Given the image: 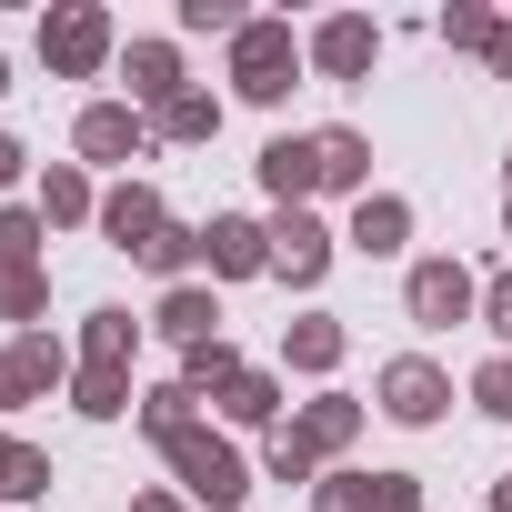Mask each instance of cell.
Listing matches in <instances>:
<instances>
[{
  "label": "cell",
  "instance_id": "1",
  "mask_svg": "<svg viewBox=\"0 0 512 512\" xmlns=\"http://www.w3.org/2000/svg\"><path fill=\"white\" fill-rule=\"evenodd\" d=\"M161 452H171V472H181V492H191V502H211V512H231V502L251 492V472H241V452H231L221 432H171Z\"/></svg>",
  "mask_w": 512,
  "mask_h": 512
},
{
  "label": "cell",
  "instance_id": "2",
  "mask_svg": "<svg viewBox=\"0 0 512 512\" xmlns=\"http://www.w3.org/2000/svg\"><path fill=\"white\" fill-rule=\"evenodd\" d=\"M231 81H241V101H282V91H292V31H282V21H241Z\"/></svg>",
  "mask_w": 512,
  "mask_h": 512
},
{
  "label": "cell",
  "instance_id": "3",
  "mask_svg": "<svg viewBox=\"0 0 512 512\" xmlns=\"http://www.w3.org/2000/svg\"><path fill=\"white\" fill-rule=\"evenodd\" d=\"M101 51H111V21L101 11H51L41 21V61L51 71H101Z\"/></svg>",
  "mask_w": 512,
  "mask_h": 512
},
{
  "label": "cell",
  "instance_id": "4",
  "mask_svg": "<svg viewBox=\"0 0 512 512\" xmlns=\"http://www.w3.org/2000/svg\"><path fill=\"white\" fill-rule=\"evenodd\" d=\"M472 302H482V292H472V272H462V262H412V322L452 332Z\"/></svg>",
  "mask_w": 512,
  "mask_h": 512
},
{
  "label": "cell",
  "instance_id": "5",
  "mask_svg": "<svg viewBox=\"0 0 512 512\" xmlns=\"http://www.w3.org/2000/svg\"><path fill=\"white\" fill-rule=\"evenodd\" d=\"M422 482L412 472H332L322 482V512H412Z\"/></svg>",
  "mask_w": 512,
  "mask_h": 512
},
{
  "label": "cell",
  "instance_id": "6",
  "mask_svg": "<svg viewBox=\"0 0 512 512\" xmlns=\"http://www.w3.org/2000/svg\"><path fill=\"white\" fill-rule=\"evenodd\" d=\"M272 272H292V282H322V272H332V231H322L312 211H282V221H272Z\"/></svg>",
  "mask_w": 512,
  "mask_h": 512
},
{
  "label": "cell",
  "instance_id": "7",
  "mask_svg": "<svg viewBox=\"0 0 512 512\" xmlns=\"http://www.w3.org/2000/svg\"><path fill=\"white\" fill-rule=\"evenodd\" d=\"M201 262H211L221 282H241V272L272 262V231H262V221H211V231H201Z\"/></svg>",
  "mask_w": 512,
  "mask_h": 512
},
{
  "label": "cell",
  "instance_id": "8",
  "mask_svg": "<svg viewBox=\"0 0 512 512\" xmlns=\"http://www.w3.org/2000/svg\"><path fill=\"white\" fill-rule=\"evenodd\" d=\"M141 141H151L141 111H121V101H91V111H81V161H131Z\"/></svg>",
  "mask_w": 512,
  "mask_h": 512
},
{
  "label": "cell",
  "instance_id": "9",
  "mask_svg": "<svg viewBox=\"0 0 512 512\" xmlns=\"http://www.w3.org/2000/svg\"><path fill=\"white\" fill-rule=\"evenodd\" d=\"M442 402H452V382H442L432 362H392V372H382V412H392V422H432Z\"/></svg>",
  "mask_w": 512,
  "mask_h": 512
},
{
  "label": "cell",
  "instance_id": "10",
  "mask_svg": "<svg viewBox=\"0 0 512 512\" xmlns=\"http://www.w3.org/2000/svg\"><path fill=\"white\" fill-rule=\"evenodd\" d=\"M101 231H111L121 251H151V241H161L171 221H161V201H151V191L131 181V191H111V201H101Z\"/></svg>",
  "mask_w": 512,
  "mask_h": 512
},
{
  "label": "cell",
  "instance_id": "11",
  "mask_svg": "<svg viewBox=\"0 0 512 512\" xmlns=\"http://www.w3.org/2000/svg\"><path fill=\"white\" fill-rule=\"evenodd\" d=\"M262 191H272L282 211H302V191H322V171H312V141H272V151H262Z\"/></svg>",
  "mask_w": 512,
  "mask_h": 512
},
{
  "label": "cell",
  "instance_id": "12",
  "mask_svg": "<svg viewBox=\"0 0 512 512\" xmlns=\"http://www.w3.org/2000/svg\"><path fill=\"white\" fill-rule=\"evenodd\" d=\"M312 171H322L332 191H362V181H372V151H362V131H312Z\"/></svg>",
  "mask_w": 512,
  "mask_h": 512
},
{
  "label": "cell",
  "instance_id": "13",
  "mask_svg": "<svg viewBox=\"0 0 512 512\" xmlns=\"http://www.w3.org/2000/svg\"><path fill=\"white\" fill-rule=\"evenodd\" d=\"M312 61H322L332 81H362V71H372V21H332V31L312 41Z\"/></svg>",
  "mask_w": 512,
  "mask_h": 512
},
{
  "label": "cell",
  "instance_id": "14",
  "mask_svg": "<svg viewBox=\"0 0 512 512\" xmlns=\"http://www.w3.org/2000/svg\"><path fill=\"white\" fill-rule=\"evenodd\" d=\"M402 231H412V211H402L392 191H362V211H352V251H402Z\"/></svg>",
  "mask_w": 512,
  "mask_h": 512
},
{
  "label": "cell",
  "instance_id": "15",
  "mask_svg": "<svg viewBox=\"0 0 512 512\" xmlns=\"http://www.w3.org/2000/svg\"><path fill=\"white\" fill-rule=\"evenodd\" d=\"M211 322H221V302H211V292H191V282H181V292H171V302H161V332H181V342H191V352H201V342H221V332H211Z\"/></svg>",
  "mask_w": 512,
  "mask_h": 512
},
{
  "label": "cell",
  "instance_id": "16",
  "mask_svg": "<svg viewBox=\"0 0 512 512\" xmlns=\"http://www.w3.org/2000/svg\"><path fill=\"white\" fill-rule=\"evenodd\" d=\"M131 91H141V101H181V61H171V41H141V51H131Z\"/></svg>",
  "mask_w": 512,
  "mask_h": 512
},
{
  "label": "cell",
  "instance_id": "17",
  "mask_svg": "<svg viewBox=\"0 0 512 512\" xmlns=\"http://www.w3.org/2000/svg\"><path fill=\"white\" fill-rule=\"evenodd\" d=\"M161 141H211L221 131V101H201V91H181V101H161V121H151Z\"/></svg>",
  "mask_w": 512,
  "mask_h": 512
},
{
  "label": "cell",
  "instance_id": "18",
  "mask_svg": "<svg viewBox=\"0 0 512 512\" xmlns=\"http://www.w3.org/2000/svg\"><path fill=\"white\" fill-rule=\"evenodd\" d=\"M191 402H201L191 382H161V392H141V432H151V442H171V432H191Z\"/></svg>",
  "mask_w": 512,
  "mask_h": 512
},
{
  "label": "cell",
  "instance_id": "19",
  "mask_svg": "<svg viewBox=\"0 0 512 512\" xmlns=\"http://www.w3.org/2000/svg\"><path fill=\"white\" fill-rule=\"evenodd\" d=\"M352 432H362V412H352V402H342V392H322V402H312V412H302V442H312V452H342V442H352Z\"/></svg>",
  "mask_w": 512,
  "mask_h": 512
},
{
  "label": "cell",
  "instance_id": "20",
  "mask_svg": "<svg viewBox=\"0 0 512 512\" xmlns=\"http://www.w3.org/2000/svg\"><path fill=\"white\" fill-rule=\"evenodd\" d=\"M131 342H141V322H131V312H91V362H101V372H121V362H131Z\"/></svg>",
  "mask_w": 512,
  "mask_h": 512
},
{
  "label": "cell",
  "instance_id": "21",
  "mask_svg": "<svg viewBox=\"0 0 512 512\" xmlns=\"http://www.w3.org/2000/svg\"><path fill=\"white\" fill-rule=\"evenodd\" d=\"M71 402H81V412H91V422H111V412H131V382H121V372H101V362H91V372H81V382H71Z\"/></svg>",
  "mask_w": 512,
  "mask_h": 512
},
{
  "label": "cell",
  "instance_id": "22",
  "mask_svg": "<svg viewBox=\"0 0 512 512\" xmlns=\"http://www.w3.org/2000/svg\"><path fill=\"white\" fill-rule=\"evenodd\" d=\"M221 412H231V422H272V412H282V392H272V372H241V382L221 392Z\"/></svg>",
  "mask_w": 512,
  "mask_h": 512
},
{
  "label": "cell",
  "instance_id": "23",
  "mask_svg": "<svg viewBox=\"0 0 512 512\" xmlns=\"http://www.w3.org/2000/svg\"><path fill=\"white\" fill-rule=\"evenodd\" d=\"M292 362L302 372H332L342 362V322H292Z\"/></svg>",
  "mask_w": 512,
  "mask_h": 512
},
{
  "label": "cell",
  "instance_id": "24",
  "mask_svg": "<svg viewBox=\"0 0 512 512\" xmlns=\"http://www.w3.org/2000/svg\"><path fill=\"white\" fill-rule=\"evenodd\" d=\"M41 251V211H0V272H31Z\"/></svg>",
  "mask_w": 512,
  "mask_h": 512
},
{
  "label": "cell",
  "instance_id": "25",
  "mask_svg": "<svg viewBox=\"0 0 512 512\" xmlns=\"http://www.w3.org/2000/svg\"><path fill=\"white\" fill-rule=\"evenodd\" d=\"M81 211H91V181L81 171H51L41 181V221H81Z\"/></svg>",
  "mask_w": 512,
  "mask_h": 512
},
{
  "label": "cell",
  "instance_id": "26",
  "mask_svg": "<svg viewBox=\"0 0 512 512\" xmlns=\"http://www.w3.org/2000/svg\"><path fill=\"white\" fill-rule=\"evenodd\" d=\"M272 482H312V442L302 432H272Z\"/></svg>",
  "mask_w": 512,
  "mask_h": 512
},
{
  "label": "cell",
  "instance_id": "27",
  "mask_svg": "<svg viewBox=\"0 0 512 512\" xmlns=\"http://www.w3.org/2000/svg\"><path fill=\"white\" fill-rule=\"evenodd\" d=\"M472 402H482L492 422H512V362H482V382H472Z\"/></svg>",
  "mask_w": 512,
  "mask_h": 512
},
{
  "label": "cell",
  "instance_id": "28",
  "mask_svg": "<svg viewBox=\"0 0 512 512\" xmlns=\"http://www.w3.org/2000/svg\"><path fill=\"white\" fill-rule=\"evenodd\" d=\"M141 262H151V272H181V262H201V231H161V241L141 251Z\"/></svg>",
  "mask_w": 512,
  "mask_h": 512
},
{
  "label": "cell",
  "instance_id": "29",
  "mask_svg": "<svg viewBox=\"0 0 512 512\" xmlns=\"http://www.w3.org/2000/svg\"><path fill=\"white\" fill-rule=\"evenodd\" d=\"M21 392H51L41 362H31V352H0V402H21Z\"/></svg>",
  "mask_w": 512,
  "mask_h": 512
},
{
  "label": "cell",
  "instance_id": "30",
  "mask_svg": "<svg viewBox=\"0 0 512 512\" xmlns=\"http://www.w3.org/2000/svg\"><path fill=\"white\" fill-rule=\"evenodd\" d=\"M0 312L31 322V312H41V272H0Z\"/></svg>",
  "mask_w": 512,
  "mask_h": 512
},
{
  "label": "cell",
  "instance_id": "31",
  "mask_svg": "<svg viewBox=\"0 0 512 512\" xmlns=\"http://www.w3.org/2000/svg\"><path fill=\"white\" fill-rule=\"evenodd\" d=\"M31 492H51V462L21 442V452H11V502H31Z\"/></svg>",
  "mask_w": 512,
  "mask_h": 512
},
{
  "label": "cell",
  "instance_id": "32",
  "mask_svg": "<svg viewBox=\"0 0 512 512\" xmlns=\"http://www.w3.org/2000/svg\"><path fill=\"white\" fill-rule=\"evenodd\" d=\"M181 21H191V31H231V41H241V11H231V0H181Z\"/></svg>",
  "mask_w": 512,
  "mask_h": 512
},
{
  "label": "cell",
  "instance_id": "33",
  "mask_svg": "<svg viewBox=\"0 0 512 512\" xmlns=\"http://www.w3.org/2000/svg\"><path fill=\"white\" fill-rule=\"evenodd\" d=\"M442 41H462V51H492V21H482V11H442Z\"/></svg>",
  "mask_w": 512,
  "mask_h": 512
},
{
  "label": "cell",
  "instance_id": "34",
  "mask_svg": "<svg viewBox=\"0 0 512 512\" xmlns=\"http://www.w3.org/2000/svg\"><path fill=\"white\" fill-rule=\"evenodd\" d=\"M482 322H492V332H502V342H512V272H502V282H492V292H482Z\"/></svg>",
  "mask_w": 512,
  "mask_h": 512
},
{
  "label": "cell",
  "instance_id": "35",
  "mask_svg": "<svg viewBox=\"0 0 512 512\" xmlns=\"http://www.w3.org/2000/svg\"><path fill=\"white\" fill-rule=\"evenodd\" d=\"M492 71H512V31H492Z\"/></svg>",
  "mask_w": 512,
  "mask_h": 512
},
{
  "label": "cell",
  "instance_id": "36",
  "mask_svg": "<svg viewBox=\"0 0 512 512\" xmlns=\"http://www.w3.org/2000/svg\"><path fill=\"white\" fill-rule=\"evenodd\" d=\"M11 452H21V442H0V492H11Z\"/></svg>",
  "mask_w": 512,
  "mask_h": 512
},
{
  "label": "cell",
  "instance_id": "37",
  "mask_svg": "<svg viewBox=\"0 0 512 512\" xmlns=\"http://www.w3.org/2000/svg\"><path fill=\"white\" fill-rule=\"evenodd\" d=\"M11 171H21V151H11V141H0V181H11Z\"/></svg>",
  "mask_w": 512,
  "mask_h": 512
},
{
  "label": "cell",
  "instance_id": "38",
  "mask_svg": "<svg viewBox=\"0 0 512 512\" xmlns=\"http://www.w3.org/2000/svg\"><path fill=\"white\" fill-rule=\"evenodd\" d=\"M492 512H512V472H502V492H492Z\"/></svg>",
  "mask_w": 512,
  "mask_h": 512
},
{
  "label": "cell",
  "instance_id": "39",
  "mask_svg": "<svg viewBox=\"0 0 512 512\" xmlns=\"http://www.w3.org/2000/svg\"><path fill=\"white\" fill-rule=\"evenodd\" d=\"M141 512H171V502H161V492H151V502H141Z\"/></svg>",
  "mask_w": 512,
  "mask_h": 512
},
{
  "label": "cell",
  "instance_id": "40",
  "mask_svg": "<svg viewBox=\"0 0 512 512\" xmlns=\"http://www.w3.org/2000/svg\"><path fill=\"white\" fill-rule=\"evenodd\" d=\"M502 221H512V201H502Z\"/></svg>",
  "mask_w": 512,
  "mask_h": 512
}]
</instances>
